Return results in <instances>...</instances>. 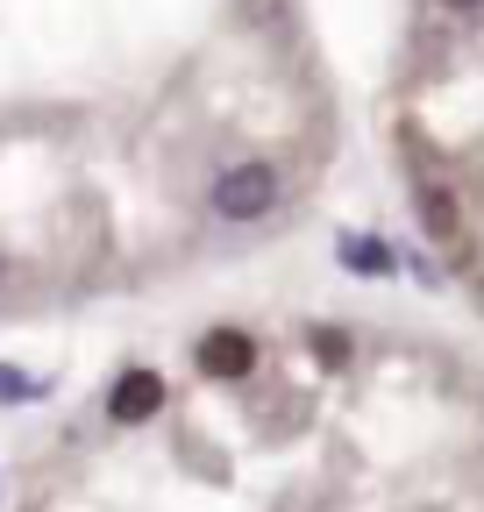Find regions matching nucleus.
Returning a JSON list of instances; mask_svg holds the SVG:
<instances>
[{
    "label": "nucleus",
    "mask_w": 484,
    "mask_h": 512,
    "mask_svg": "<svg viewBox=\"0 0 484 512\" xmlns=\"http://www.w3.org/2000/svg\"><path fill=\"white\" fill-rule=\"evenodd\" d=\"M107 413H114L121 427L157 420V413H164V377H157V370H121L114 392H107Z\"/></svg>",
    "instance_id": "nucleus-3"
},
{
    "label": "nucleus",
    "mask_w": 484,
    "mask_h": 512,
    "mask_svg": "<svg viewBox=\"0 0 484 512\" xmlns=\"http://www.w3.org/2000/svg\"><path fill=\"white\" fill-rule=\"evenodd\" d=\"M314 356H321V363H349V335H342V328H321V335H314Z\"/></svg>",
    "instance_id": "nucleus-7"
},
{
    "label": "nucleus",
    "mask_w": 484,
    "mask_h": 512,
    "mask_svg": "<svg viewBox=\"0 0 484 512\" xmlns=\"http://www.w3.org/2000/svg\"><path fill=\"white\" fill-rule=\"evenodd\" d=\"M278 207V171L271 164H228L214 178V214L221 221H264Z\"/></svg>",
    "instance_id": "nucleus-1"
},
{
    "label": "nucleus",
    "mask_w": 484,
    "mask_h": 512,
    "mask_svg": "<svg viewBox=\"0 0 484 512\" xmlns=\"http://www.w3.org/2000/svg\"><path fill=\"white\" fill-rule=\"evenodd\" d=\"M50 384L36 377V370H15V363H0V406H29V399H43Z\"/></svg>",
    "instance_id": "nucleus-6"
},
{
    "label": "nucleus",
    "mask_w": 484,
    "mask_h": 512,
    "mask_svg": "<svg viewBox=\"0 0 484 512\" xmlns=\"http://www.w3.org/2000/svg\"><path fill=\"white\" fill-rule=\"evenodd\" d=\"M413 214H420V228H428V242H442V249L463 242V200L435 171H413Z\"/></svg>",
    "instance_id": "nucleus-2"
},
{
    "label": "nucleus",
    "mask_w": 484,
    "mask_h": 512,
    "mask_svg": "<svg viewBox=\"0 0 484 512\" xmlns=\"http://www.w3.org/2000/svg\"><path fill=\"white\" fill-rule=\"evenodd\" d=\"M200 370H207V377H250V370H257V342L242 335V328H214V335L200 342Z\"/></svg>",
    "instance_id": "nucleus-4"
},
{
    "label": "nucleus",
    "mask_w": 484,
    "mask_h": 512,
    "mask_svg": "<svg viewBox=\"0 0 484 512\" xmlns=\"http://www.w3.org/2000/svg\"><path fill=\"white\" fill-rule=\"evenodd\" d=\"M442 8H456V15H470V8H484V0H442Z\"/></svg>",
    "instance_id": "nucleus-8"
},
{
    "label": "nucleus",
    "mask_w": 484,
    "mask_h": 512,
    "mask_svg": "<svg viewBox=\"0 0 484 512\" xmlns=\"http://www.w3.org/2000/svg\"><path fill=\"white\" fill-rule=\"evenodd\" d=\"M335 256H342L356 278H392V271H399L392 242H378V235H342V242H335Z\"/></svg>",
    "instance_id": "nucleus-5"
}]
</instances>
